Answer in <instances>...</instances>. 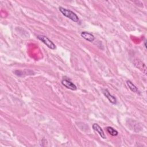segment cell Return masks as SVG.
<instances>
[{"mask_svg":"<svg viewBox=\"0 0 147 147\" xmlns=\"http://www.w3.org/2000/svg\"><path fill=\"white\" fill-rule=\"evenodd\" d=\"M37 38L41 41L45 45H46L49 48L51 49H55L56 45L55 44L46 36L44 35H38L37 36Z\"/></svg>","mask_w":147,"mask_h":147,"instance_id":"2","label":"cell"},{"mask_svg":"<svg viewBox=\"0 0 147 147\" xmlns=\"http://www.w3.org/2000/svg\"><path fill=\"white\" fill-rule=\"evenodd\" d=\"M144 44H145V47H146V40H145V41H144Z\"/></svg>","mask_w":147,"mask_h":147,"instance_id":"10","label":"cell"},{"mask_svg":"<svg viewBox=\"0 0 147 147\" xmlns=\"http://www.w3.org/2000/svg\"><path fill=\"white\" fill-rule=\"evenodd\" d=\"M134 64L136 67L141 71L145 75L146 74V67L145 63L138 59H136L134 61Z\"/></svg>","mask_w":147,"mask_h":147,"instance_id":"3","label":"cell"},{"mask_svg":"<svg viewBox=\"0 0 147 147\" xmlns=\"http://www.w3.org/2000/svg\"><path fill=\"white\" fill-rule=\"evenodd\" d=\"M102 92H103V94H104V95L107 98V99L109 100V102L110 103H111L113 105H115L117 103V99H116V98L109 92L108 90H107V89H103L102 90Z\"/></svg>","mask_w":147,"mask_h":147,"instance_id":"5","label":"cell"},{"mask_svg":"<svg viewBox=\"0 0 147 147\" xmlns=\"http://www.w3.org/2000/svg\"><path fill=\"white\" fill-rule=\"evenodd\" d=\"M106 130H107V131L112 136H116L118 134V131L112 127L108 126L106 127Z\"/></svg>","mask_w":147,"mask_h":147,"instance_id":"9","label":"cell"},{"mask_svg":"<svg viewBox=\"0 0 147 147\" xmlns=\"http://www.w3.org/2000/svg\"><path fill=\"white\" fill-rule=\"evenodd\" d=\"M61 83L64 87L71 90H76L77 89V87L75 86V84L68 79H63L61 81Z\"/></svg>","mask_w":147,"mask_h":147,"instance_id":"4","label":"cell"},{"mask_svg":"<svg viewBox=\"0 0 147 147\" xmlns=\"http://www.w3.org/2000/svg\"><path fill=\"white\" fill-rule=\"evenodd\" d=\"M59 11L65 17L68 18L69 19L71 20L74 22H78L79 21V19L78 16L74 12H73L72 11H71L69 9H65L64 7H63L61 6H60L59 7Z\"/></svg>","mask_w":147,"mask_h":147,"instance_id":"1","label":"cell"},{"mask_svg":"<svg viewBox=\"0 0 147 147\" xmlns=\"http://www.w3.org/2000/svg\"><path fill=\"white\" fill-rule=\"evenodd\" d=\"M80 36L89 42H92L95 40V37L94 36V35L87 32H82L80 34Z\"/></svg>","mask_w":147,"mask_h":147,"instance_id":"7","label":"cell"},{"mask_svg":"<svg viewBox=\"0 0 147 147\" xmlns=\"http://www.w3.org/2000/svg\"><path fill=\"white\" fill-rule=\"evenodd\" d=\"M92 128L94 130L98 132V133L99 134V136L102 138L103 139H106V135L103 130V129L101 128V127L97 123H94L92 125Z\"/></svg>","mask_w":147,"mask_h":147,"instance_id":"6","label":"cell"},{"mask_svg":"<svg viewBox=\"0 0 147 147\" xmlns=\"http://www.w3.org/2000/svg\"><path fill=\"white\" fill-rule=\"evenodd\" d=\"M126 84L129 88V89L133 92L135 93H138V90L137 87L130 81V80H127L126 81Z\"/></svg>","mask_w":147,"mask_h":147,"instance_id":"8","label":"cell"}]
</instances>
